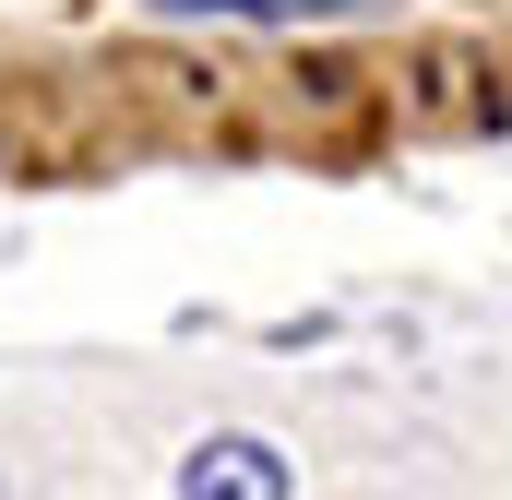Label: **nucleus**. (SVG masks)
<instances>
[{"label": "nucleus", "instance_id": "nucleus-1", "mask_svg": "<svg viewBox=\"0 0 512 500\" xmlns=\"http://www.w3.org/2000/svg\"><path fill=\"white\" fill-rule=\"evenodd\" d=\"M298 477H286V453L274 441H251V429H215V441H191L179 453V500H286Z\"/></svg>", "mask_w": 512, "mask_h": 500}, {"label": "nucleus", "instance_id": "nucleus-2", "mask_svg": "<svg viewBox=\"0 0 512 500\" xmlns=\"http://www.w3.org/2000/svg\"><path fill=\"white\" fill-rule=\"evenodd\" d=\"M155 12H227V24H334V12H370V0H155Z\"/></svg>", "mask_w": 512, "mask_h": 500}]
</instances>
